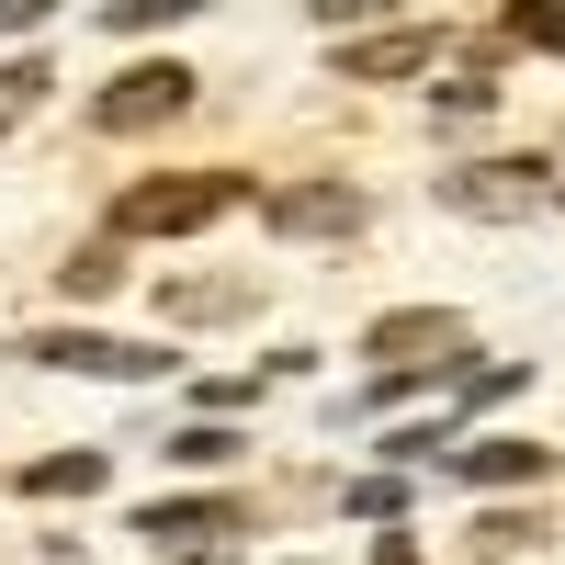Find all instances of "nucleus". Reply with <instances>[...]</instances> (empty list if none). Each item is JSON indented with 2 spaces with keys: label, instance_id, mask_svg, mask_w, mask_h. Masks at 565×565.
Wrapping results in <instances>:
<instances>
[{
  "label": "nucleus",
  "instance_id": "1",
  "mask_svg": "<svg viewBox=\"0 0 565 565\" xmlns=\"http://www.w3.org/2000/svg\"><path fill=\"white\" fill-rule=\"evenodd\" d=\"M226 204H238L226 170H159V181H136L114 204V238H193V226H215Z\"/></svg>",
  "mask_w": 565,
  "mask_h": 565
},
{
  "label": "nucleus",
  "instance_id": "2",
  "mask_svg": "<svg viewBox=\"0 0 565 565\" xmlns=\"http://www.w3.org/2000/svg\"><path fill=\"white\" fill-rule=\"evenodd\" d=\"M441 204H452V215L532 226V215H554V204H565V181H554L543 159H476V170H452V181H441Z\"/></svg>",
  "mask_w": 565,
  "mask_h": 565
},
{
  "label": "nucleus",
  "instance_id": "3",
  "mask_svg": "<svg viewBox=\"0 0 565 565\" xmlns=\"http://www.w3.org/2000/svg\"><path fill=\"white\" fill-rule=\"evenodd\" d=\"M463 351H476V328H463L452 306H418V317H385V328H373V362H396V373H385V385H373V396L396 407L407 385H430V373H441V362H463Z\"/></svg>",
  "mask_w": 565,
  "mask_h": 565
},
{
  "label": "nucleus",
  "instance_id": "4",
  "mask_svg": "<svg viewBox=\"0 0 565 565\" xmlns=\"http://www.w3.org/2000/svg\"><path fill=\"white\" fill-rule=\"evenodd\" d=\"M23 362H57V373H103V385H148V373H170V351L148 340H103V328H34Z\"/></svg>",
  "mask_w": 565,
  "mask_h": 565
},
{
  "label": "nucleus",
  "instance_id": "5",
  "mask_svg": "<svg viewBox=\"0 0 565 565\" xmlns=\"http://www.w3.org/2000/svg\"><path fill=\"white\" fill-rule=\"evenodd\" d=\"M193 68H170V57H148V68H125L114 90H103V103H90V114H103V136H148V125H170V114H193Z\"/></svg>",
  "mask_w": 565,
  "mask_h": 565
},
{
  "label": "nucleus",
  "instance_id": "6",
  "mask_svg": "<svg viewBox=\"0 0 565 565\" xmlns=\"http://www.w3.org/2000/svg\"><path fill=\"white\" fill-rule=\"evenodd\" d=\"M271 226L282 238H362L373 204L351 193V181H317V193H271Z\"/></svg>",
  "mask_w": 565,
  "mask_h": 565
},
{
  "label": "nucleus",
  "instance_id": "7",
  "mask_svg": "<svg viewBox=\"0 0 565 565\" xmlns=\"http://www.w3.org/2000/svg\"><path fill=\"white\" fill-rule=\"evenodd\" d=\"M136 532L170 554H215V543H238V498H181V509H148Z\"/></svg>",
  "mask_w": 565,
  "mask_h": 565
},
{
  "label": "nucleus",
  "instance_id": "8",
  "mask_svg": "<svg viewBox=\"0 0 565 565\" xmlns=\"http://www.w3.org/2000/svg\"><path fill=\"white\" fill-rule=\"evenodd\" d=\"M452 476H463V487H543V476H554V452L509 430V441H463V452H452Z\"/></svg>",
  "mask_w": 565,
  "mask_h": 565
},
{
  "label": "nucleus",
  "instance_id": "9",
  "mask_svg": "<svg viewBox=\"0 0 565 565\" xmlns=\"http://www.w3.org/2000/svg\"><path fill=\"white\" fill-rule=\"evenodd\" d=\"M430 57H441V34H430V23H407V34H373V45H340V68H351V79H418Z\"/></svg>",
  "mask_w": 565,
  "mask_h": 565
},
{
  "label": "nucleus",
  "instance_id": "10",
  "mask_svg": "<svg viewBox=\"0 0 565 565\" xmlns=\"http://www.w3.org/2000/svg\"><path fill=\"white\" fill-rule=\"evenodd\" d=\"M159 306H170L181 328H215V317H249L260 282H159Z\"/></svg>",
  "mask_w": 565,
  "mask_h": 565
},
{
  "label": "nucleus",
  "instance_id": "11",
  "mask_svg": "<svg viewBox=\"0 0 565 565\" xmlns=\"http://www.w3.org/2000/svg\"><path fill=\"white\" fill-rule=\"evenodd\" d=\"M79 487H103V452H45L23 476V498H79Z\"/></svg>",
  "mask_w": 565,
  "mask_h": 565
},
{
  "label": "nucleus",
  "instance_id": "12",
  "mask_svg": "<svg viewBox=\"0 0 565 565\" xmlns=\"http://www.w3.org/2000/svg\"><path fill=\"white\" fill-rule=\"evenodd\" d=\"M45 90H57V79H45V57H12V68H0V136H12V125L45 103Z\"/></svg>",
  "mask_w": 565,
  "mask_h": 565
},
{
  "label": "nucleus",
  "instance_id": "13",
  "mask_svg": "<svg viewBox=\"0 0 565 565\" xmlns=\"http://www.w3.org/2000/svg\"><path fill=\"white\" fill-rule=\"evenodd\" d=\"M204 0H103V23L114 34H159V23H193Z\"/></svg>",
  "mask_w": 565,
  "mask_h": 565
},
{
  "label": "nucleus",
  "instance_id": "14",
  "mask_svg": "<svg viewBox=\"0 0 565 565\" xmlns=\"http://www.w3.org/2000/svg\"><path fill=\"white\" fill-rule=\"evenodd\" d=\"M509 34L543 45V57H565V0H509Z\"/></svg>",
  "mask_w": 565,
  "mask_h": 565
},
{
  "label": "nucleus",
  "instance_id": "15",
  "mask_svg": "<svg viewBox=\"0 0 565 565\" xmlns=\"http://www.w3.org/2000/svg\"><path fill=\"white\" fill-rule=\"evenodd\" d=\"M430 103H441V114H487V103H498V79H487V57H476V68H452V79L430 90Z\"/></svg>",
  "mask_w": 565,
  "mask_h": 565
},
{
  "label": "nucleus",
  "instance_id": "16",
  "mask_svg": "<svg viewBox=\"0 0 565 565\" xmlns=\"http://www.w3.org/2000/svg\"><path fill=\"white\" fill-rule=\"evenodd\" d=\"M532 543H543L532 521H487V532H476V554H487V565H509V554H532Z\"/></svg>",
  "mask_w": 565,
  "mask_h": 565
},
{
  "label": "nucleus",
  "instance_id": "17",
  "mask_svg": "<svg viewBox=\"0 0 565 565\" xmlns=\"http://www.w3.org/2000/svg\"><path fill=\"white\" fill-rule=\"evenodd\" d=\"M351 509H362V521H396L407 487H396V476H362V487H351Z\"/></svg>",
  "mask_w": 565,
  "mask_h": 565
},
{
  "label": "nucleus",
  "instance_id": "18",
  "mask_svg": "<svg viewBox=\"0 0 565 565\" xmlns=\"http://www.w3.org/2000/svg\"><path fill=\"white\" fill-rule=\"evenodd\" d=\"M306 12H317L328 34H340V23H373V12H407V0H306Z\"/></svg>",
  "mask_w": 565,
  "mask_h": 565
},
{
  "label": "nucleus",
  "instance_id": "19",
  "mask_svg": "<svg viewBox=\"0 0 565 565\" xmlns=\"http://www.w3.org/2000/svg\"><path fill=\"white\" fill-rule=\"evenodd\" d=\"M45 12H57V0H0V34H34Z\"/></svg>",
  "mask_w": 565,
  "mask_h": 565
},
{
  "label": "nucleus",
  "instance_id": "20",
  "mask_svg": "<svg viewBox=\"0 0 565 565\" xmlns=\"http://www.w3.org/2000/svg\"><path fill=\"white\" fill-rule=\"evenodd\" d=\"M373 565H418V543H407V532H385V543H373Z\"/></svg>",
  "mask_w": 565,
  "mask_h": 565
}]
</instances>
